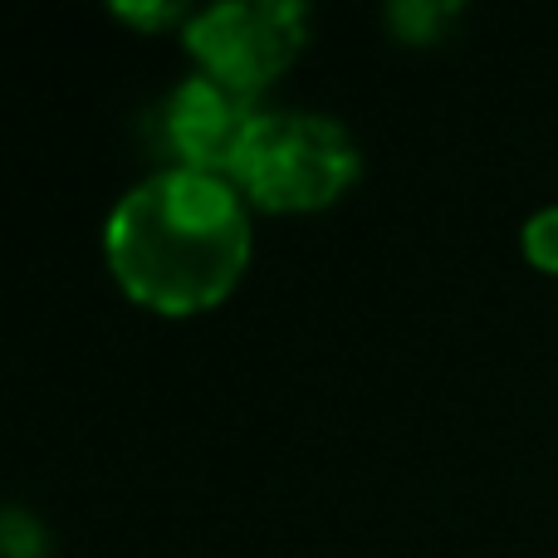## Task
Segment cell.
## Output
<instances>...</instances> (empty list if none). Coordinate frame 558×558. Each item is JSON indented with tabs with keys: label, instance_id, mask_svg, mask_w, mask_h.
I'll return each mask as SVG.
<instances>
[{
	"label": "cell",
	"instance_id": "cell-2",
	"mask_svg": "<svg viewBox=\"0 0 558 558\" xmlns=\"http://www.w3.org/2000/svg\"><path fill=\"white\" fill-rule=\"evenodd\" d=\"M363 172L357 137L338 118L308 108H260L241 153L231 162V182L260 211H324Z\"/></svg>",
	"mask_w": 558,
	"mask_h": 558
},
{
	"label": "cell",
	"instance_id": "cell-3",
	"mask_svg": "<svg viewBox=\"0 0 558 558\" xmlns=\"http://www.w3.org/2000/svg\"><path fill=\"white\" fill-rule=\"evenodd\" d=\"M196 69L241 94H260L308 45V5L299 0H226L192 10L182 29Z\"/></svg>",
	"mask_w": 558,
	"mask_h": 558
},
{
	"label": "cell",
	"instance_id": "cell-5",
	"mask_svg": "<svg viewBox=\"0 0 558 558\" xmlns=\"http://www.w3.org/2000/svg\"><path fill=\"white\" fill-rule=\"evenodd\" d=\"M451 20H461L456 0H397V5H387V25H392L397 39H407V45H432V39H441Z\"/></svg>",
	"mask_w": 558,
	"mask_h": 558
},
{
	"label": "cell",
	"instance_id": "cell-6",
	"mask_svg": "<svg viewBox=\"0 0 558 558\" xmlns=\"http://www.w3.org/2000/svg\"><path fill=\"white\" fill-rule=\"evenodd\" d=\"M0 558H45V524L29 510L0 505Z\"/></svg>",
	"mask_w": 558,
	"mask_h": 558
},
{
	"label": "cell",
	"instance_id": "cell-8",
	"mask_svg": "<svg viewBox=\"0 0 558 558\" xmlns=\"http://www.w3.org/2000/svg\"><path fill=\"white\" fill-rule=\"evenodd\" d=\"M113 15L153 35V29H167V25H182V29H186L192 10H186V5H113Z\"/></svg>",
	"mask_w": 558,
	"mask_h": 558
},
{
	"label": "cell",
	"instance_id": "cell-1",
	"mask_svg": "<svg viewBox=\"0 0 558 558\" xmlns=\"http://www.w3.org/2000/svg\"><path fill=\"white\" fill-rule=\"evenodd\" d=\"M104 260L133 304L162 318L206 314L251 265V202L231 177L157 167L108 211Z\"/></svg>",
	"mask_w": 558,
	"mask_h": 558
},
{
	"label": "cell",
	"instance_id": "cell-7",
	"mask_svg": "<svg viewBox=\"0 0 558 558\" xmlns=\"http://www.w3.org/2000/svg\"><path fill=\"white\" fill-rule=\"evenodd\" d=\"M520 245H524V255H530L539 270H558V202L539 206V211L524 221Z\"/></svg>",
	"mask_w": 558,
	"mask_h": 558
},
{
	"label": "cell",
	"instance_id": "cell-4",
	"mask_svg": "<svg viewBox=\"0 0 558 558\" xmlns=\"http://www.w3.org/2000/svg\"><path fill=\"white\" fill-rule=\"evenodd\" d=\"M255 118L260 108L251 94L196 69V74L177 78L162 94V104L153 108V143L167 157V167L231 177V162Z\"/></svg>",
	"mask_w": 558,
	"mask_h": 558
}]
</instances>
